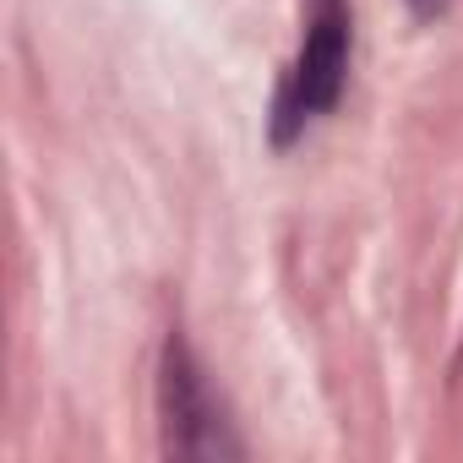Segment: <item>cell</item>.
Here are the masks:
<instances>
[{
	"label": "cell",
	"mask_w": 463,
	"mask_h": 463,
	"mask_svg": "<svg viewBox=\"0 0 463 463\" xmlns=\"http://www.w3.org/2000/svg\"><path fill=\"white\" fill-rule=\"evenodd\" d=\"M349 77V6L344 0H311V17H306V39L300 55L279 88V109H273V137L289 142L306 120L327 115L344 93Z\"/></svg>",
	"instance_id": "1"
},
{
	"label": "cell",
	"mask_w": 463,
	"mask_h": 463,
	"mask_svg": "<svg viewBox=\"0 0 463 463\" xmlns=\"http://www.w3.org/2000/svg\"><path fill=\"white\" fill-rule=\"evenodd\" d=\"M158 425H164V452L169 458H241L246 447L229 436V420L180 333H169L164 360H158Z\"/></svg>",
	"instance_id": "2"
},
{
	"label": "cell",
	"mask_w": 463,
	"mask_h": 463,
	"mask_svg": "<svg viewBox=\"0 0 463 463\" xmlns=\"http://www.w3.org/2000/svg\"><path fill=\"white\" fill-rule=\"evenodd\" d=\"M409 12H414L420 23H430V17H441V12H447V0H409Z\"/></svg>",
	"instance_id": "3"
}]
</instances>
